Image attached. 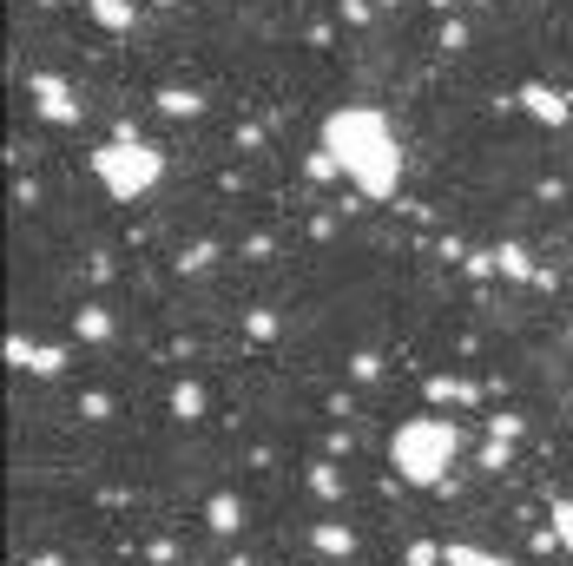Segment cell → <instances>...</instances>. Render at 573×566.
<instances>
[{"instance_id": "2", "label": "cell", "mask_w": 573, "mask_h": 566, "mask_svg": "<svg viewBox=\"0 0 573 566\" xmlns=\"http://www.w3.org/2000/svg\"><path fill=\"white\" fill-rule=\"evenodd\" d=\"M448 566H508L501 553H481V547H448Z\"/></svg>"}, {"instance_id": "1", "label": "cell", "mask_w": 573, "mask_h": 566, "mask_svg": "<svg viewBox=\"0 0 573 566\" xmlns=\"http://www.w3.org/2000/svg\"><path fill=\"white\" fill-rule=\"evenodd\" d=\"M455 448H462V435H455V422H435V415H422V422H409L396 441H389V455H396V468L409 474L415 488H435L448 474V461H455Z\"/></svg>"}, {"instance_id": "3", "label": "cell", "mask_w": 573, "mask_h": 566, "mask_svg": "<svg viewBox=\"0 0 573 566\" xmlns=\"http://www.w3.org/2000/svg\"><path fill=\"white\" fill-rule=\"evenodd\" d=\"M554 520H560V540L573 547V501H560V514H554Z\"/></svg>"}]
</instances>
